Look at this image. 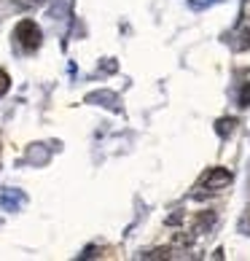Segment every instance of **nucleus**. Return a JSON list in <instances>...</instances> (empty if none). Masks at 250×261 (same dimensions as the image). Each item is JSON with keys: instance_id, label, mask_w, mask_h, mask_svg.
I'll use <instances>...</instances> for the list:
<instances>
[{"instance_id": "6", "label": "nucleus", "mask_w": 250, "mask_h": 261, "mask_svg": "<svg viewBox=\"0 0 250 261\" xmlns=\"http://www.w3.org/2000/svg\"><path fill=\"white\" fill-rule=\"evenodd\" d=\"M232 49L234 51H247L250 49V27H239L232 35Z\"/></svg>"}, {"instance_id": "3", "label": "nucleus", "mask_w": 250, "mask_h": 261, "mask_svg": "<svg viewBox=\"0 0 250 261\" xmlns=\"http://www.w3.org/2000/svg\"><path fill=\"white\" fill-rule=\"evenodd\" d=\"M215 221H218V216H215V210H202L199 216L194 218V224H191V234H210L213 231V226H215Z\"/></svg>"}, {"instance_id": "2", "label": "nucleus", "mask_w": 250, "mask_h": 261, "mask_svg": "<svg viewBox=\"0 0 250 261\" xmlns=\"http://www.w3.org/2000/svg\"><path fill=\"white\" fill-rule=\"evenodd\" d=\"M14 38H16L19 49L27 51V54L38 51L41 43H43V33H41V27H38L33 19H22V22L16 24V30H14Z\"/></svg>"}, {"instance_id": "5", "label": "nucleus", "mask_w": 250, "mask_h": 261, "mask_svg": "<svg viewBox=\"0 0 250 261\" xmlns=\"http://www.w3.org/2000/svg\"><path fill=\"white\" fill-rule=\"evenodd\" d=\"M86 102H100L105 105V108H110V111H119V97L113 92H94L86 97Z\"/></svg>"}, {"instance_id": "1", "label": "nucleus", "mask_w": 250, "mask_h": 261, "mask_svg": "<svg viewBox=\"0 0 250 261\" xmlns=\"http://www.w3.org/2000/svg\"><path fill=\"white\" fill-rule=\"evenodd\" d=\"M234 183V172L226 170V167H210L205 175H202V180L197 183V191L194 197L197 199H205V197H215L220 194L224 189H229Z\"/></svg>"}, {"instance_id": "4", "label": "nucleus", "mask_w": 250, "mask_h": 261, "mask_svg": "<svg viewBox=\"0 0 250 261\" xmlns=\"http://www.w3.org/2000/svg\"><path fill=\"white\" fill-rule=\"evenodd\" d=\"M24 191H19V189H3L0 191V205H3L6 210H19L24 205Z\"/></svg>"}, {"instance_id": "9", "label": "nucleus", "mask_w": 250, "mask_h": 261, "mask_svg": "<svg viewBox=\"0 0 250 261\" xmlns=\"http://www.w3.org/2000/svg\"><path fill=\"white\" fill-rule=\"evenodd\" d=\"M237 105H239V108H247V105H250V81L242 84V89H239V97H237Z\"/></svg>"}, {"instance_id": "10", "label": "nucleus", "mask_w": 250, "mask_h": 261, "mask_svg": "<svg viewBox=\"0 0 250 261\" xmlns=\"http://www.w3.org/2000/svg\"><path fill=\"white\" fill-rule=\"evenodd\" d=\"M8 86H11V79H8V73L3 70V67H0V97H3V94L8 92Z\"/></svg>"}, {"instance_id": "7", "label": "nucleus", "mask_w": 250, "mask_h": 261, "mask_svg": "<svg viewBox=\"0 0 250 261\" xmlns=\"http://www.w3.org/2000/svg\"><path fill=\"white\" fill-rule=\"evenodd\" d=\"M215 129H218V135H220V138H226V135H232V132L237 129V119H234V116H229V119L224 116V119H218Z\"/></svg>"}, {"instance_id": "8", "label": "nucleus", "mask_w": 250, "mask_h": 261, "mask_svg": "<svg viewBox=\"0 0 250 261\" xmlns=\"http://www.w3.org/2000/svg\"><path fill=\"white\" fill-rule=\"evenodd\" d=\"M140 258H146V261L172 258V248H153V250H146V253H140Z\"/></svg>"}]
</instances>
